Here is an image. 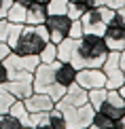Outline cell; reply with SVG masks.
<instances>
[{"instance_id":"cell-35","label":"cell","mask_w":125,"mask_h":129,"mask_svg":"<svg viewBox=\"0 0 125 129\" xmlns=\"http://www.w3.org/2000/svg\"><path fill=\"white\" fill-rule=\"evenodd\" d=\"M119 63H121V70H123V74H125V49L121 51V57H119Z\"/></svg>"},{"instance_id":"cell-40","label":"cell","mask_w":125,"mask_h":129,"mask_svg":"<svg viewBox=\"0 0 125 129\" xmlns=\"http://www.w3.org/2000/svg\"><path fill=\"white\" fill-rule=\"evenodd\" d=\"M23 129H32V127H23Z\"/></svg>"},{"instance_id":"cell-24","label":"cell","mask_w":125,"mask_h":129,"mask_svg":"<svg viewBox=\"0 0 125 129\" xmlns=\"http://www.w3.org/2000/svg\"><path fill=\"white\" fill-rule=\"evenodd\" d=\"M0 129H23V125H21L19 119H15L13 114L4 112V114H0Z\"/></svg>"},{"instance_id":"cell-10","label":"cell","mask_w":125,"mask_h":129,"mask_svg":"<svg viewBox=\"0 0 125 129\" xmlns=\"http://www.w3.org/2000/svg\"><path fill=\"white\" fill-rule=\"evenodd\" d=\"M97 110L104 112L106 116H110L112 121H121L123 114H125V100L121 98V93L117 89H108L106 100L102 102V106Z\"/></svg>"},{"instance_id":"cell-14","label":"cell","mask_w":125,"mask_h":129,"mask_svg":"<svg viewBox=\"0 0 125 129\" xmlns=\"http://www.w3.org/2000/svg\"><path fill=\"white\" fill-rule=\"evenodd\" d=\"M23 104L28 108V112H49V110L55 108V102L47 93H36V91L23 100Z\"/></svg>"},{"instance_id":"cell-2","label":"cell","mask_w":125,"mask_h":129,"mask_svg":"<svg viewBox=\"0 0 125 129\" xmlns=\"http://www.w3.org/2000/svg\"><path fill=\"white\" fill-rule=\"evenodd\" d=\"M51 40L49 38V30L45 23H23V30H21V36L15 45V53L19 55H38L42 51V47Z\"/></svg>"},{"instance_id":"cell-4","label":"cell","mask_w":125,"mask_h":129,"mask_svg":"<svg viewBox=\"0 0 125 129\" xmlns=\"http://www.w3.org/2000/svg\"><path fill=\"white\" fill-rule=\"evenodd\" d=\"M2 61H4V68H7V78H32L34 70L40 63V57L38 55H19V53L11 51Z\"/></svg>"},{"instance_id":"cell-25","label":"cell","mask_w":125,"mask_h":129,"mask_svg":"<svg viewBox=\"0 0 125 129\" xmlns=\"http://www.w3.org/2000/svg\"><path fill=\"white\" fill-rule=\"evenodd\" d=\"M21 30H23V23H11V30H9V36H7V45L11 47V51L17 45V40L21 36Z\"/></svg>"},{"instance_id":"cell-22","label":"cell","mask_w":125,"mask_h":129,"mask_svg":"<svg viewBox=\"0 0 125 129\" xmlns=\"http://www.w3.org/2000/svg\"><path fill=\"white\" fill-rule=\"evenodd\" d=\"M106 93H108V89L106 87H97V89H89L87 91V95H89V104L93 106V108L97 110L102 106V102L106 100Z\"/></svg>"},{"instance_id":"cell-29","label":"cell","mask_w":125,"mask_h":129,"mask_svg":"<svg viewBox=\"0 0 125 129\" xmlns=\"http://www.w3.org/2000/svg\"><path fill=\"white\" fill-rule=\"evenodd\" d=\"M9 30H11V21L7 17H0V42H7Z\"/></svg>"},{"instance_id":"cell-28","label":"cell","mask_w":125,"mask_h":129,"mask_svg":"<svg viewBox=\"0 0 125 129\" xmlns=\"http://www.w3.org/2000/svg\"><path fill=\"white\" fill-rule=\"evenodd\" d=\"M85 32H83V23H81V19H72V23H70V32H68V36L70 38H81Z\"/></svg>"},{"instance_id":"cell-11","label":"cell","mask_w":125,"mask_h":129,"mask_svg":"<svg viewBox=\"0 0 125 129\" xmlns=\"http://www.w3.org/2000/svg\"><path fill=\"white\" fill-rule=\"evenodd\" d=\"M77 83L89 91L97 87H106V76L102 72V68H83L77 72Z\"/></svg>"},{"instance_id":"cell-23","label":"cell","mask_w":125,"mask_h":129,"mask_svg":"<svg viewBox=\"0 0 125 129\" xmlns=\"http://www.w3.org/2000/svg\"><path fill=\"white\" fill-rule=\"evenodd\" d=\"M47 123H49L53 129H68V127H66V119H64V112L57 110V108L49 110V121H47Z\"/></svg>"},{"instance_id":"cell-32","label":"cell","mask_w":125,"mask_h":129,"mask_svg":"<svg viewBox=\"0 0 125 129\" xmlns=\"http://www.w3.org/2000/svg\"><path fill=\"white\" fill-rule=\"evenodd\" d=\"M112 0H91V4L93 7H110Z\"/></svg>"},{"instance_id":"cell-15","label":"cell","mask_w":125,"mask_h":129,"mask_svg":"<svg viewBox=\"0 0 125 129\" xmlns=\"http://www.w3.org/2000/svg\"><path fill=\"white\" fill-rule=\"evenodd\" d=\"M77 72L79 70L70 61H55V80L62 87H70L72 83H77Z\"/></svg>"},{"instance_id":"cell-27","label":"cell","mask_w":125,"mask_h":129,"mask_svg":"<svg viewBox=\"0 0 125 129\" xmlns=\"http://www.w3.org/2000/svg\"><path fill=\"white\" fill-rule=\"evenodd\" d=\"M15 104V98L9 93V91L0 89V114H4V112L11 110V106Z\"/></svg>"},{"instance_id":"cell-31","label":"cell","mask_w":125,"mask_h":129,"mask_svg":"<svg viewBox=\"0 0 125 129\" xmlns=\"http://www.w3.org/2000/svg\"><path fill=\"white\" fill-rule=\"evenodd\" d=\"M7 80V68H4V61L0 59V85Z\"/></svg>"},{"instance_id":"cell-16","label":"cell","mask_w":125,"mask_h":129,"mask_svg":"<svg viewBox=\"0 0 125 129\" xmlns=\"http://www.w3.org/2000/svg\"><path fill=\"white\" fill-rule=\"evenodd\" d=\"M47 2L49 0H30V4H28V19H26V23H32V25H36V23H45V19H47Z\"/></svg>"},{"instance_id":"cell-33","label":"cell","mask_w":125,"mask_h":129,"mask_svg":"<svg viewBox=\"0 0 125 129\" xmlns=\"http://www.w3.org/2000/svg\"><path fill=\"white\" fill-rule=\"evenodd\" d=\"M115 15H117V17L123 21V23H125V7H119V9H115Z\"/></svg>"},{"instance_id":"cell-30","label":"cell","mask_w":125,"mask_h":129,"mask_svg":"<svg viewBox=\"0 0 125 129\" xmlns=\"http://www.w3.org/2000/svg\"><path fill=\"white\" fill-rule=\"evenodd\" d=\"M9 53H11V47L7 45V42H0V59H4Z\"/></svg>"},{"instance_id":"cell-12","label":"cell","mask_w":125,"mask_h":129,"mask_svg":"<svg viewBox=\"0 0 125 129\" xmlns=\"http://www.w3.org/2000/svg\"><path fill=\"white\" fill-rule=\"evenodd\" d=\"M0 89L9 91L15 100H26L28 95L34 93V85H32V78H7Z\"/></svg>"},{"instance_id":"cell-5","label":"cell","mask_w":125,"mask_h":129,"mask_svg":"<svg viewBox=\"0 0 125 129\" xmlns=\"http://www.w3.org/2000/svg\"><path fill=\"white\" fill-rule=\"evenodd\" d=\"M115 17V9L112 7H93L81 17L83 23V32L85 34H97L102 36L108 25V21Z\"/></svg>"},{"instance_id":"cell-37","label":"cell","mask_w":125,"mask_h":129,"mask_svg":"<svg viewBox=\"0 0 125 129\" xmlns=\"http://www.w3.org/2000/svg\"><path fill=\"white\" fill-rule=\"evenodd\" d=\"M117 91H119V93H121V98H123V100H125V83H123V85H121V87H119V89H117Z\"/></svg>"},{"instance_id":"cell-21","label":"cell","mask_w":125,"mask_h":129,"mask_svg":"<svg viewBox=\"0 0 125 129\" xmlns=\"http://www.w3.org/2000/svg\"><path fill=\"white\" fill-rule=\"evenodd\" d=\"M38 57H40L42 63H53V61H57V45L49 40L47 45L42 47V51L38 53Z\"/></svg>"},{"instance_id":"cell-17","label":"cell","mask_w":125,"mask_h":129,"mask_svg":"<svg viewBox=\"0 0 125 129\" xmlns=\"http://www.w3.org/2000/svg\"><path fill=\"white\" fill-rule=\"evenodd\" d=\"M77 42H79L77 38H70V36L59 40L57 42V61H70L74 49H77Z\"/></svg>"},{"instance_id":"cell-18","label":"cell","mask_w":125,"mask_h":129,"mask_svg":"<svg viewBox=\"0 0 125 129\" xmlns=\"http://www.w3.org/2000/svg\"><path fill=\"white\" fill-rule=\"evenodd\" d=\"M7 19L11 23H26V19H28V7L13 2L9 7V11H7Z\"/></svg>"},{"instance_id":"cell-6","label":"cell","mask_w":125,"mask_h":129,"mask_svg":"<svg viewBox=\"0 0 125 129\" xmlns=\"http://www.w3.org/2000/svg\"><path fill=\"white\" fill-rule=\"evenodd\" d=\"M64 112L66 119V127L68 129H87L93 121L95 108L91 104H83V106H66V108H57Z\"/></svg>"},{"instance_id":"cell-7","label":"cell","mask_w":125,"mask_h":129,"mask_svg":"<svg viewBox=\"0 0 125 129\" xmlns=\"http://www.w3.org/2000/svg\"><path fill=\"white\" fill-rule=\"evenodd\" d=\"M119 57H121V51H108L106 59L102 63V72L106 76V89H119L125 83V74L121 70Z\"/></svg>"},{"instance_id":"cell-26","label":"cell","mask_w":125,"mask_h":129,"mask_svg":"<svg viewBox=\"0 0 125 129\" xmlns=\"http://www.w3.org/2000/svg\"><path fill=\"white\" fill-rule=\"evenodd\" d=\"M70 0H49L47 2V13L49 15H59V13H66Z\"/></svg>"},{"instance_id":"cell-34","label":"cell","mask_w":125,"mask_h":129,"mask_svg":"<svg viewBox=\"0 0 125 129\" xmlns=\"http://www.w3.org/2000/svg\"><path fill=\"white\" fill-rule=\"evenodd\" d=\"M110 7H112V9H119V7H125V0H112V2H110Z\"/></svg>"},{"instance_id":"cell-8","label":"cell","mask_w":125,"mask_h":129,"mask_svg":"<svg viewBox=\"0 0 125 129\" xmlns=\"http://www.w3.org/2000/svg\"><path fill=\"white\" fill-rule=\"evenodd\" d=\"M102 36H104V40L108 45V51H123L125 49V23L117 15L108 21Z\"/></svg>"},{"instance_id":"cell-1","label":"cell","mask_w":125,"mask_h":129,"mask_svg":"<svg viewBox=\"0 0 125 129\" xmlns=\"http://www.w3.org/2000/svg\"><path fill=\"white\" fill-rule=\"evenodd\" d=\"M108 55V45L104 40V36L97 34H83L77 42V49H74L70 63L77 70L83 68H102Z\"/></svg>"},{"instance_id":"cell-3","label":"cell","mask_w":125,"mask_h":129,"mask_svg":"<svg viewBox=\"0 0 125 129\" xmlns=\"http://www.w3.org/2000/svg\"><path fill=\"white\" fill-rule=\"evenodd\" d=\"M32 85L36 93H47L53 102H59L66 93V87L55 80V61L53 63H38V68L32 74Z\"/></svg>"},{"instance_id":"cell-19","label":"cell","mask_w":125,"mask_h":129,"mask_svg":"<svg viewBox=\"0 0 125 129\" xmlns=\"http://www.w3.org/2000/svg\"><path fill=\"white\" fill-rule=\"evenodd\" d=\"M89 9H93V7H89V4L83 2V0H70L68 9H66V15H68L70 19H81Z\"/></svg>"},{"instance_id":"cell-20","label":"cell","mask_w":125,"mask_h":129,"mask_svg":"<svg viewBox=\"0 0 125 129\" xmlns=\"http://www.w3.org/2000/svg\"><path fill=\"white\" fill-rule=\"evenodd\" d=\"M9 114H13L15 119H19V123H21L23 127H28V123H30V112H28V108H26L23 100H15V104L11 106Z\"/></svg>"},{"instance_id":"cell-39","label":"cell","mask_w":125,"mask_h":129,"mask_svg":"<svg viewBox=\"0 0 125 129\" xmlns=\"http://www.w3.org/2000/svg\"><path fill=\"white\" fill-rule=\"evenodd\" d=\"M121 125H123V129H125V114H123V119H121Z\"/></svg>"},{"instance_id":"cell-36","label":"cell","mask_w":125,"mask_h":129,"mask_svg":"<svg viewBox=\"0 0 125 129\" xmlns=\"http://www.w3.org/2000/svg\"><path fill=\"white\" fill-rule=\"evenodd\" d=\"M11 2H15V4H23V7H28V4H30V0H11Z\"/></svg>"},{"instance_id":"cell-38","label":"cell","mask_w":125,"mask_h":129,"mask_svg":"<svg viewBox=\"0 0 125 129\" xmlns=\"http://www.w3.org/2000/svg\"><path fill=\"white\" fill-rule=\"evenodd\" d=\"M34 129H53V127L49 125V123H45V125H40V127H34Z\"/></svg>"},{"instance_id":"cell-13","label":"cell","mask_w":125,"mask_h":129,"mask_svg":"<svg viewBox=\"0 0 125 129\" xmlns=\"http://www.w3.org/2000/svg\"><path fill=\"white\" fill-rule=\"evenodd\" d=\"M89 104V95H87V89H83L79 83H72L66 89L64 98L55 102V108H66V106H83Z\"/></svg>"},{"instance_id":"cell-9","label":"cell","mask_w":125,"mask_h":129,"mask_svg":"<svg viewBox=\"0 0 125 129\" xmlns=\"http://www.w3.org/2000/svg\"><path fill=\"white\" fill-rule=\"evenodd\" d=\"M70 23H72V19H70L66 13L47 15L45 25H47V30H49V38H51V42H55V45H57L62 38H66L68 32H70Z\"/></svg>"}]
</instances>
